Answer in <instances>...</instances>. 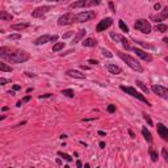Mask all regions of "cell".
Returning a JSON list of instances; mask_svg holds the SVG:
<instances>
[{
	"instance_id": "cell-24",
	"label": "cell",
	"mask_w": 168,
	"mask_h": 168,
	"mask_svg": "<svg viewBox=\"0 0 168 168\" xmlns=\"http://www.w3.org/2000/svg\"><path fill=\"white\" fill-rule=\"evenodd\" d=\"M148 154H150V156H151V160L152 161H158V152L155 151L152 147L148 148Z\"/></svg>"
},
{
	"instance_id": "cell-13",
	"label": "cell",
	"mask_w": 168,
	"mask_h": 168,
	"mask_svg": "<svg viewBox=\"0 0 168 168\" xmlns=\"http://www.w3.org/2000/svg\"><path fill=\"white\" fill-rule=\"evenodd\" d=\"M151 19L152 20H155L158 23V21H163V20H166L168 19V7H164L163 8V11L160 12V15L156 17V16H151Z\"/></svg>"
},
{
	"instance_id": "cell-3",
	"label": "cell",
	"mask_w": 168,
	"mask_h": 168,
	"mask_svg": "<svg viewBox=\"0 0 168 168\" xmlns=\"http://www.w3.org/2000/svg\"><path fill=\"white\" fill-rule=\"evenodd\" d=\"M121 89L124 91V92H126L127 95H130V96H133V97H135V99H138L139 101H142V103H145V104H147V105H150V103L147 101V99H146L143 95H140L138 91L135 89V88H133V87H125V85H121Z\"/></svg>"
},
{
	"instance_id": "cell-57",
	"label": "cell",
	"mask_w": 168,
	"mask_h": 168,
	"mask_svg": "<svg viewBox=\"0 0 168 168\" xmlns=\"http://www.w3.org/2000/svg\"><path fill=\"white\" fill-rule=\"evenodd\" d=\"M84 168H91V167H89V164H85V166H84Z\"/></svg>"
},
{
	"instance_id": "cell-48",
	"label": "cell",
	"mask_w": 168,
	"mask_h": 168,
	"mask_svg": "<svg viewBox=\"0 0 168 168\" xmlns=\"http://www.w3.org/2000/svg\"><path fill=\"white\" fill-rule=\"evenodd\" d=\"M76 167H78V168H81V167H83V166H81V161H80V160L76 161Z\"/></svg>"
},
{
	"instance_id": "cell-30",
	"label": "cell",
	"mask_w": 168,
	"mask_h": 168,
	"mask_svg": "<svg viewBox=\"0 0 168 168\" xmlns=\"http://www.w3.org/2000/svg\"><path fill=\"white\" fill-rule=\"evenodd\" d=\"M62 95H65V96H67V97H74L75 96V92L72 89H63L62 91Z\"/></svg>"
},
{
	"instance_id": "cell-23",
	"label": "cell",
	"mask_w": 168,
	"mask_h": 168,
	"mask_svg": "<svg viewBox=\"0 0 168 168\" xmlns=\"http://www.w3.org/2000/svg\"><path fill=\"white\" fill-rule=\"evenodd\" d=\"M63 47H65V42H57V44L53 46V51L54 53H58V51L63 50Z\"/></svg>"
},
{
	"instance_id": "cell-4",
	"label": "cell",
	"mask_w": 168,
	"mask_h": 168,
	"mask_svg": "<svg viewBox=\"0 0 168 168\" xmlns=\"http://www.w3.org/2000/svg\"><path fill=\"white\" fill-rule=\"evenodd\" d=\"M134 28H135L137 30H139V32L145 33V34H148V33H151V24H150L146 19H139V20H137V23L134 24Z\"/></svg>"
},
{
	"instance_id": "cell-41",
	"label": "cell",
	"mask_w": 168,
	"mask_h": 168,
	"mask_svg": "<svg viewBox=\"0 0 168 168\" xmlns=\"http://www.w3.org/2000/svg\"><path fill=\"white\" fill-rule=\"evenodd\" d=\"M109 8H111L113 12H116V7H114V3L113 1H109Z\"/></svg>"
},
{
	"instance_id": "cell-36",
	"label": "cell",
	"mask_w": 168,
	"mask_h": 168,
	"mask_svg": "<svg viewBox=\"0 0 168 168\" xmlns=\"http://www.w3.org/2000/svg\"><path fill=\"white\" fill-rule=\"evenodd\" d=\"M161 155H163V158H164V160L168 163V150L167 148H163L161 150Z\"/></svg>"
},
{
	"instance_id": "cell-15",
	"label": "cell",
	"mask_w": 168,
	"mask_h": 168,
	"mask_svg": "<svg viewBox=\"0 0 168 168\" xmlns=\"http://www.w3.org/2000/svg\"><path fill=\"white\" fill-rule=\"evenodd\" d=\"M106 68H108V71L111 72V74H113V75H118V74H121V72H122L121 67H118L116 65H108V66H106Z\"/></svg>"
},
{
	"instance_id": "cell-39",
	"label": "cell",
	"mask_w": 168,
	"mask_h": 168,
	"mask_svg": "<svg viewBox=\"0 0 168 168\" xmlns=\"http://www.w3.org/2000/svg\"><path fill=\"white\" fill-rule=\"evenodd\" d=\"M114 111H116V106H114V105H112V104H111V105L108 106V112H109V113H113Z\"/></svg>"
},
{
	"instance_id": "cell-59",
	"label": "cell",
	"mask_w": 168,
	"mask_h": 168,
	"mask_svg": "<svg viewBox=\"0 0 168 168\" xmlns=\"http://www.w3.org/2000/svg\"><path fill=\"white\" fill-rule=\"evenodd\" d=\"M63 168H70V167H68V166H65V167H63Z\"/></svg>"
},
{
	"instance_id": "cell-26",
	"label": "cell",
	"mask_w": 168,
	"mask_h": 168,
	"mask_svg": "<svg viewBox=\"0 0 168 168\" xmlns=\"http://www.w3.org/2000/svg\"><path fill=\"white\" fill-rule=\"evenodd\" d=\"M135 84L137 85H138V87L140 88V89H142L143 91V92H145V93H148V88L147 87H146V85H145V83H143V81H140V80H135Z\"/></svg>"
},
{
	"instance_id": "cell-28",
	"label": "cell",
	"mask_w": 168,
	"mask_h": 168,
	"mask_svg": "<svg viewBox=\"0 0 168 168\" xmlns=\"http://www.w3.org/2000/svg\"><path fill=\"white\" fill-rule=\"evenodd\" d=\"M118 25H120V29L122 30V32H125V33H129V26H127L126 24H125L122 20L118 21Z\"/></svg>"
},
{
	"instance_id": "cell-34",
	"label": "cell",
	"mask_w": 168,
	"mask_h": 168,
	"mask_svg": "<svg viewBox=\"0 0 168 168\" xmlns=\"http://www.w3.org/2000/svg\"><path fill=\"white\" fill-rule=\"evenodd\" d=\"M20 38H21L20 33H15V34H9V36H8V39H20Z\"/></svg>"
},
{
	"instance_id": "cell-25",
	"label": "cell",
	"mask_w": 168,
	"mask_h": 168,
	"mask_svg": "<svg viewBox=\"0 0 168 168\" xmlns=\"http://www.w3.org/2000/svg\"><path fill=\"white\" fill-rule=\"evenodd\" d=\"M121 44H122V46H124L126 50H133V47H131V45H130V42L127 41L125 37H122V39H121Z\"/></svg>"
},
{
	"instance_id": "cell-8",
	"label": "cell",
	"mask_w": 168,
	"mask_h": 168,
	"mask_svg": "<svg viewBox=\"0 0 168 168\" xmlns=\"http://www.w3.org/2000/svg\"><path fill=\"white\" fill-rule=\"evenodd\" d=\"M57 39H58V36L44 34V36H41L39 38L36 39V41H34V45L39 46V45H45V44H47V42H57Z\"/></svg>"
},
{
	"instance_id": "cell-9",
	"label": "cell",
	"mask_w": 168,
	"mask_h": 168,
	"mask_svg": "<svg viewBox=\"0 0 168 168\" xmlns=\"http://www.w3.org/2000/svg\"><path fill=\"white\" fill-rule=\"evenodd\" d=\"M112 24H113V20L111 19V17L103 19L99 24H97V26H96V32H99V33H100V32H104V30L108 29L109 26H112Z\"/></svg>"
},
{
	"instance_id": "cell-14",
	"label": "cell",
	"mask_w": 168,
	"mask_h": 168,
	"mask_svg": "<svg viewBox=\"0 0 168 168\" xmlns=\"http://www.w3.org/2000/svg\"><path fill=\"white\" fill-rule=\"evenodd\" d=\"M85 34H87V30H85V29H80L78 33H76L75 37H74V41H72V44H78V42H80V41L83 42Z\"/></svg>"
},
{
	"instance_id": "cell-6",
	"label": "cell",
	"mask_w": 168,
	"mask_h": 168,
	"mask_svg": "<svg viewBox=\"0 0 168 168\" xmlns=\"http://www.w3.org/2000/svg\"><path fill=\"white\" fill-rule=\"evenodd\" d=\"M96 13L93 11H84V12H80V13L76 15V23H85V21H89L95 19Z\"/></svg>"
},
{
	"instance_id": "cell-58",
	"label": "cell",
	"mask_w": 168,
	"mask_h": 168,
	"mask_svg": "<svg viewBox=\"0 0 168 168\" xmlns=\"http://www.w3.org/2000/svg\"><path fill=\"white\" fill-rule=\"evenodd\" d=\"M164 60H166V62L168 63V57H166V58H164Z\"/></svg>"
},
{
	"instance_id": "cell-32",
	"label": "cell",
	"mask_w": 168,
	"mask_h": 168,
	"mask_svg": "<svg viewBox=\"0 0 168 168\" xmlns=\"http://www.w3.org/2000/svg\"><path fill=\"white\" fill-rule=\"evenodd\" d=\"M111 37L114 39V41H118V42H121V39H122V36H120V34H116V33H111Z\"/></svg>"
},
{
	"instance_id": "cell-43",
	"label": "cell",
	"mask_w": 168,
	"mask_h": 168,
	"mask_svg": "<svg viewBox=\"0 0 168 168\" xmlns=\"http://www.w3.org/2000/svg\"><path fill=\"white\" fill-rule=\"evenodd\" d=\"M154 8H155L156 11H159V9L161 8V4H160V3H155V4H154Z\"/></svg>"
},
{
	"instance_id": "cell-5",
	"label": "cell",
	"mask_w": 168,
	"mask_h": 168,
	"mask_svg": "<svg viewBox=\"0 0 168 168\" xmlns=\"http://www.w3.org/2000/svg\"><path fill=\"white\" fill-rule=\"evenodd\" d=\"M75 21H76V15L68 12V13H65L63 16H60L59 19H58V25H59V26L71 25V24H74Z\"/></svg>"
},
{
	"instance_id": "cell-18",
	"label": "cell",
	"mask_w": 168,
	"mask_h": 168,
	"mask_svg": "<svg viewBox=\"0 0 168 168\" xmlns=\"http://www.w3.org/2000/svg\"><path fill=\"white\" fill-rule=\"evenodd\" d=\"M142 135H143V138H145L146 140H147L148 143H151L152 142V137H151V133L147 130V127H142Z\"/></svg>"
},
{
	"instance_id": "cell-31",
	"label": "cell",
	"mask_w": 168,
	"mask_h": 168,
	"mask_svg": "<svg viewBox=\"0 0 168 168\" xmlns=\"http://www.w3.org/2000/svg\"><path fill=\"white\" fill-rule=\"evenodd\" d=\"M58 155H59L60 158H63L65 160H67V161H71V160H72V158L70 156V155H67V154H65V152H62V151L58 152Z\"/></svg>"
},
{
	"instance_id": "cell-47",
	"label": "cell",
	"mask_w": 168,
	"mask_h": 168,
	"mask_svg": "<svg viewBox=\"0 0 168 168\" xmlns=\"http://www.w3.org/2000/svg\"><path fill=\"white\" fill-rule=\"evenodd\" d=\"M19 89H21V87H20V85H13V91H19Z\"/></svg>"
},
{
	"instance_id": "cell-2",
	"label": "cell",
	"mask_w": 168,
	"mask_h": 168,
	"mask_svg": "<svg viewBox=\"0 0 168 168\" xmlns=\"http://www.w3.org/2000/svg\"><path fill=\"white\" fill-rule=\"evenodd\" d=\"M117 54H118V57H120L121 59L124 60V62L130 67V68H133L134 71H137V72H143V67L139 65V62H138L137 59H134V58H133V57H130L129 54L121 53V51H118Z\"/></svg>"
},
{
	"instance_id": "cell-22",
	"label": "cell",
	"mask_w": 168,
	"mask_h": 168,
	"mask_svg": "<svg viewBox=\"0 0 168 168\" xmlns=\"http://www.w3.org/2000/svg\"><path fill=\"white\" fill-rule=\"evenodd\" d=\"M155 30L159 33H164L168 30V26L166 25V24H156V26H155Z\"/></svg>"
},
{
	"instance_id": "cell-17",
	"label": "cell",
	"mask_w": 168,
	"mask_h": 168,
	"mask_svg": "<svg viewBox=\"0 0 168 168\" xmlns=\"http://www.w3.org/2000/svg\"><path fill=\"white\" fill-rule=\"evenodd\" d=\"M81 44H83L84 47H95L97 45V41L96 39H93V38H85Z\"/></svg>"
},
{
	"instance_id": "cell-7",
	"label": "cell",
	"mask_w": 168,
	"mask_h": 168,
	"mask_svg": "<svg viewBox=\"0 0 168 168\" xmlns=\"http://www.w3.org/2000/svg\"><path fill=\"white\" fill-rule=\"evenodd\" d=\"M151 89H152V92H154L155 95H158L159 97H161V99H164V100H167V101H168V88L163 87V85L154 84L151 87Z\"/></svg>"
},
{
	"instance_id": "cell-33",
	"label": "cell",
	"mask_w": 168,
	"mask_h": 168,
	"mask_svg": "<svg viewBox=\"0 0 168 168\" xmlns=\"http://www.w3.org/2000/svg\"><path fill=\"white\" fill-rule=\"evenodd\" d=\"M101 53L104 57H108V58H113V54L109 50H105V49H101Z\"/></svg>"
},
{
	"instance_id": "cell-54",
	"label": "cell",
	"mask_w": 168,
	"mask_h": 168,
	"mask_svg": "<svg viewBox=\"0 0 168 168\" xmlns=\"http://www.w3.org/2000/svg\"><path fill=\"white\" fill-rule=\"evenodd\" d=\"M8 109H9V108H8V106H4V108H3V112H7Z\"/></svg>"
},
{
	"instance_id": "cell-51",
	"label": "cell",
	"mask_w": 168,
	"mask_h": 168,
	"mask_svg": "<svg viewBox=\"0 0 168 168\" xmlns=\"http://www.w3.org/2000/svg\"><path fill=\"white\" fill-rule=\"evenodd\" d=\"M163 41H164V44H167V45H168V37H164V38H163Z\"/></svg>"
},
{
	"instance_id": "cell-55",
	"label": "cell",
	"mask_w": 168,
	"mask_h": 168,
	"mask_svg": "<svg viewBox=\"0 0 168 168\" xmlns=\"http://www.w3.org/2000/svg\"><path fill=\"white\" fill-rule=\"evenodd\" d=\"M21 105H23V101H19V103L16 104V106H21Z\"/></svg>"
},
{
	"instance_id": "cell-56",
	"label": "cell",
	"mask_w": 168,
	"mask_h": 168,
	"mask_svg": "<svg viewBox=\"0 0 168 168\" xmlns=\"http://www.w3.org/2000/svg\"><path fill=\"white\" fill-rule=\"evenodd\" d=\"M60 138H62V139H66V138H67V135H65V134H62V135H60Z\"/></svg>"
},
{
	"instance_id": "cell-35",
	"label": "cell",
	"mask_w": 168,
	"mask_h": 168,
	"mask_svg": "<svg viewBox=\"0 0 168 168\" xmlns=\"http://www.w3.org/2000/svg\"><path fill=\"white\" fill-rule=\"evenodd\" d=\"M100 1L99 0H91V1H87V7H92V5H99Z\"/></svg>"
},
{
	"instance_id": "cell-12",
	"label": "cell",
	"mask_w": 168,
	"mask_h": 168,
	"mask_svg": "<svg viewBox=\"0 0 168 168\" xmlns=\"http://www.w3.org/2000/svg\"><path fill=\"white\" fill-rule=\"evenodd\" d=\"M133 50H134V53H135L137 55H138L139 58H142L143 60H146V62H151V60H152V57L148 53H146V51L140 50V49H137V47L133 49Z\"/></svg>"
},
{
	"instance_id": "cell-11",
	"label": "cell",
	"mask_w": 168,
	"mask_h": 168,
	"mask_svg": "<svg viewBox=\"0 0 168 168\" xmlns=\"http://www.w3.org/2000/svg\"><path fill=\"white\" fill-rule=\"evenodd\" d=\"M156 130H158L159 137H161V139H164L166 142H168V129L167 127L164 126L163 124H158Z\"/></svg>"
},
{
	"instance_id": "cell-52",
	"label": "cell",
	"mask_w": 168,
	"mask_h": 168,
	"mask_svg": "<svg viewBox=\"0 0 168 168\" xmlns=\"http://www.w3.org/2000/svg\"><path fill=\"white\" fill-rule=\"evenodd\" d=\"M100 147L104 148V147H105V143H104V142H100Z\"/></svg>"
},
{
	"instance_id": "cell-10",
	"label": "cell",
	"mask_w": 168,
	"mask_h": 168,
	"mask_svg": "<svg viewBox=\"0 0 168 168\" xmlns=\"http://www.w3.org/2000/svg\"><path fill=\"white\" fill-rule=\"evenodd\" d=\"M50 9H51L50 5H42V7L36 8V9L32 12V16L33 17H42V16H45Z\"/></svg>"
},
{
	"instance_id": "cell-16",
	"label": "cell",
	"mask_w": 168,
	"mask_h": 168,
	"mask_svg": "<svg viewBox=\"0 0 168 168\" xmlns=\"http://www.w3.org/2000/svg\"><path fill=\"white\" fill-rule=\"evenodd\" d=\"M67 75L71 76V78H75V79H84L85 78L84 74L76 71V70H68V71H67Z\"/></svg>"
},
{
	"instance_id": "cell-37",
	"label": "cell",
	"mask_w": 168,
	"mask_h": 168,
	"mask_svg": "<svg viewBox=\"0 0 168 168\" xmlns=\"http://www.w3.org/2000/svg\"><path fill=\"white\" fill-rule=\"evenodd\" d=\"M143 118H145V121L147 122L150 126H152V120L150 118V116H148V114H143Z\"/></svg>"
},
{
	"instance_id": "cell-46",
	"label": "cell",
	"mask_w": 168,
	"mask_h": 168,
	"mask_svg": "<svg viewBox=\"0 0 168 168\" xmlns=\"http://www.w3.org/2000/svg\"><path fill=\"white\" fill-rule=\"evenodd\" d=\"M71 53H74V50H68V51H66V53H62V54H60V55H67V54H71Z\"/></svg>"
},
{
	"instance_id": "cell-20",
	"label": "cell",
	"mask_w": 168,
	"mask_h": 168,
	"mask_svg": "<svg viewBox=\"0 0 168 168\" xmlns=\"http://www.w3.org/2000/svg\"><path fill=\"white\" fill-rule=\"evenodd\" d=\"M12 19H13V16H12L11 13H8V12H5V11L0 12V20L1 21H11Z\"/></svg>"
},
{
	"instance_id": "cell-27",
	"label": "cell",
	"mask_w": 168,
	"mask_h": 168,
	"mask_svg": "<svg viewBox=\"0 0 168 168\" xmlns=\"http://www.w3.org/2000/svg\"><path fill=\"white\" fill-rule=\"evenodd\" d=\"M0 71H3V72H11V71H13V68H12L11 66H7L5 63H0Z\"/></svg>"
},
{
	"instance_id": "cell-50",
	"label": "cell",
	"mask_w": 168,
	"mask_h": 168,
	"mask_svg": "<svg viewBox=\"0 0 168 168\" xmlns=\"http://www.w3.org/2000/svg\"><path fill=\"white\" fill-rule=\"evenodd\" d=\"M99 135H105V131H103V130H100V131H99Z\"/></svg>"
},
{
	"instance_id": "cell-1",
	"label": "cell",
	"mask_w": 168,
	"mask_h": 168,
	"mask_svg": "<svg viewBox=\"0 0 168 168\" xmlns=\"http://www.w3.org/2000/svg\"><path fill=\"white\" fill-rule=\"evenodd\" d=\"M0 57H1V59L12 63H23L29 59L30 54L24 50H15V49L3 46L0 49Z\"/></svg>"
},
{
	"instance_id": "cell-40",
	"label": "cell",
	"mask_w": 168,
	"mask_h": 168,
	"mask_svg": "<svg viewBox=\"0 0 168 168\" xmlns=\"http://www.w3.org/2000/svg\"><path fill=\"white\" fill-rule=\"evenodd\" d=\"M74 34V32H68V33H66V34H63V39H66V38H70L71 36Z\"/></svg>"
},
{
	"instance_id": "cell-42",
	"label": "cell",
	"mask_w": 168,
	"mask_h": 168,
	"mask_svg": "<svg viewBox=\"0 0 168 168\" xmlns=\"http://www.w3.org/2000/svg\"><path fill=\"white\" fill-rule=\"evenodd\" d=\"M88 63H89V65H99V62H97L96 59H88Z\"/></svg>"
},
{
	"instance_id": "cell-53",
	"label": "cell",
	"mask_w": 168,
	"mask_h": 168,
	"mask_svg": "<svg viewBox=\"0 0 168 168\" xmlns=\"http://www.w3.org/2000/svg\"><path fill=\"white\" fill-rule=\"evenodd\" d=\"M129 134L131 135V138H134V137H135V135H134V133H133V131H131V130H129Z\"/></svg>"
},
{
	"instance_id": "cell-29",
	"label": "cell",
	"mask_w": 168,
	"mask_h": 168,
	"mask_svg": "<svg viewBox=\"0 0 168 168\" xmlns=\"http://www.w3.org/2000/svg\"><path fill=\"white\" fill-rule=\"evenodd\" d=\"M135 44L140 45V46H143L145 49H151V50H154V49H155L152 45H148V44H146V42H143V41H137V39H135Z\"/></svg>"
},
{
	"instance_id": "cell-45",
	"label": "cell",
	"mask_w": 168,
	"mask_h": 168,
	"mask_svg": "<svg viewBox=\"0 0 168 168\" xmlns=\"http://www.w3.org/2000/svg\"><path fill=\"white\" fill-rule=\"evenodd\" d=\"M29 100H30V96H25V97L23 99V103H28Z\"/></svg>"
},
{
	"instance_id": "cell-21",
	"label": "cell",
	"mask_w": 168,
	"mask_h": 168,
	"mask_svg": "<svg viewBox=\"0 0 168 168\" xmlns=\"http://www.w3.org/2000/svg\"><path fill=\"white\" fill-rule=\"evenodd\" d=\"M71 8H81V7H87V1L85 0H80V1H75L70 4Z\"/></svg>"
},
{
	"instance_id": "cell-44",
	"label": "cell",
	"mask_w": 168,
	"mask_h": 168,
	"mask_svg": "<svg viewBox=\"0 0 168 168\" xmlns=\"http://www.w3.org/2000/svg\"><path fill=\"white\" fill-rule=\"evenodd\" d=\"M51 93H46V95H42V96H39V99H46V97H50Z\"/></svg>"
},
{
	"instance_id": "cell-19",
	"label": "cell",
	"mask_w": 168,
	"mask_h": 168,
	"mask_svg": "<svg viewBox=\"0 0 168 168\" xmlns=\"http://www.w3.org/2000/svg\"><path fill=\"white\" fill-rule=\"evenodd\" d=\"M29 25H30V24H28V23H21V24H13L11 28L15 29V30H23V29L29 28Z\"/></svg>"
},
{
	"instance_id": "cell-49",
	"label": "cell",
	"mask_w": 168,
	"mask_h": 168,
	"mask_svg": "<svg viewBox=\"0 0 168 168\" xmlns=\"http://www.w3.org/2000/svg\"><path fill=\"white\" fill-rule=\"evenodd\" d=\"M26 75H28L29 78H36V75L34 74H30V72H26Z\"/></svg>"
},
{
	"instance_id": "cell-38",
	"label": "cell",
	"mask_w": 168,
	"mask_h": 168,
	"mask_svg": "<svg viewBox=\"0 0 168 168\" xmlns=\"http://www.w3.org/2000/svg\"><path fill=\"white\" fill-rule=\"evenodd\" d=\"M9 81H11V80H8V79H5V78H0V84H1V85L9 83Z\"/></svg>"
}]
</instances>
